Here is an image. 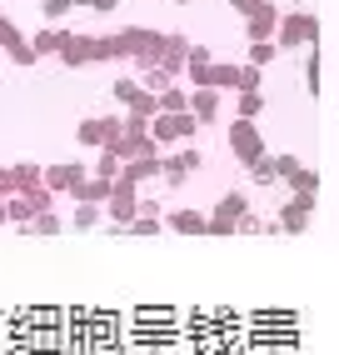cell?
I'll list each match as a JSON object with an SVG mask.
<instances>
[{"instance_id":"6da1fadb","label":"cell","mask_w":339,"mask_h":355,"mask_svg":"<svg viewBox=\"0 0 339 355\" xmlns=\"http://www.w3.org/2000/svg\"><path fill=\"white\" fill-rule=\"evenodd\" d=\"M280 45L284 51H295V45H314V35H320V20H314L309 10H289V15H280ZM275 45V51H280Z\"/></svg>"},{"instance_id":"7a4b0ae2","label":"cell","mask_w":339,"mask_h":355,"mask_svg":"<svg viewBox=\"0 0 339 355\" xmlns=\"http://www.w3.org/2000/svg\"><path fill=\"white\" fill-rule=\"evenodd\" d=\"M125 135V121H115V115H90V121H80L75 140L90 150V146H100V150H115V140Z\"/></svg>"},{"instance_id":"3957f363","label":"cell","mask_w":339,"mask_h":355,"mask_svg":"<svg viewBox=\"0 0 339 355\" xmlns=\"http://www.w3.org/2000/svg\"><path fill=\"white\" fill-rule=\"evenodd\" d=\"M239 216H250V196L245 191H230L220 205H214V216H205V235H230L239 225Z\"/></svg>"},{"instance_id":"277c9868","label":"cell","mask_w":339,"mask_h":355,"mask_svg":"<svg viewBox=\"0 0 339 355\" xmlns=\"http://www.w3.org/2000/svg\"><path fill=\"white\" fill-rule=\"evenodd\" d=\"M230 155H235L239 165H255V160L270 155V150H264V135L255 130V121H235V125H230Z\"/></svg>"},{"instance_id":"5b68a950","label":"cell","mask_w":339,"mask_h":355,"mask_svg":"<svg viewBox=\"0 0 339 355\" xmlns=\"http://www.w3.org/2000/svg\"><path fill=\"white\" fill-rule=\"evenodd\" d=\"M275 180L295 185L300 196H314V185H320V175H314V165L295 160V155H275Z\"/></svg>"},{"instance_id":"8992f818","label":"cell","mask_w":339,"mask_h":355,"mask_svg":"<svg viewBox=\"0 0 339 355\" xmlns=\"http://www.w3.org/2000/svg\"><path fill=\"white\" fill-rule=\"evenodd\" d=\"M145 130H150V140H155V146H170V140H190L200 125L190 121V110H180V115H155V121L145 125Z\"/></svg>"},{"instance_id":"52a82bcc","label":"cell","mask_w":339,"mask_h":355,"mask_svg":"<svg viewBox=\"0 0 339 355\" xmlns=\"http://www.w3.org/2000/svg\"><path fill=\"white\" fill-rule=\"evenodd\" d=\"M60 60L75 70V65H85V60H105V51H100V35H70L65 45H60Z\"/></svg>"},{"instance_id":"ba28073f","label":"cell","mask_w":339,"mask_h":355,"mask_svg":"<svg viewBox=\"0 0 339 355\" xmlns=\"http://www.w3.org/2000/svg\"><path fill=\"white\" fill-rule=\"evenodd\" d=\"M309 216H314V196H295V200H284V205H280V230L300 235V230H309Z\"/></svg>"},{"instance_id":"9c48e42d","label":"cell","mask_w":339,"mask_h":355,"mask_svg":"<svg viewBox=\"0 0 339 355\" xmlns=\"http://www.w3.org/2000/svg\"><path fill=\"white\" fill-rule=\"evenodd\" d=\"M185 110H190L195 125H210L214 115H220V96H214V90H185Z\"/></svg>"},{"instance_id":"30bf717a","label":"cell","mask_w":339,"mask_h":355,"mask_svg":"<svg viewBox=\"0 0 339 355\" xmlns=\"http://www.w3.org/2000/svg\"><path fill=\"white\" fill-rule=\"evenodd\" d=\"M85 180V165H51V175H45V196H55V191H75V185Z\"/></svg>"},{"instance_id":"8fae6325","label":"cell","mask_w":339,"mask_h":355,"mask_svg":"<svg viewBox=\"0 0 339 355\" xmlns=\"http://www.w3.org/2000/svg\"><path fill=\"white\" fill-rule=\"evenodd\" d=\"M280 26V10L275 6H264V0H259V6L250 10V45H259V40H270V31Z\"/></svg>"},{"instance_id":"7c38bea8","label":"cell","mask_w":339,"mask_h":355,"mask_svg":"<svg viewBox=\"0 0 339 355\" xmlns=\"http://www.w3.org/2000/svg\"><path fill=\"white\" fill-rule=\"evenodd\" d=\"M165 220H170V230H180V235H205V216H200V210H165Z\"/></svg>"},{"instance_id":"4fadbf2b","label":"cell","mask_w":339,"mask_h":355,"mask_svg":"<svg viewBox=\"0 0 339 355\" xmlns=\"http://www.w3.org/2000/svg\"><path fill=\"white\" fill-rule=\"evenodd\" d=\"M190 80H195V90H210V51H200V45H190Z\"/></svg>"},{"instance_id":"5bb4252c","label":"cell","mask_w":339,"mask_h":355,"mask_svg":"<svg viewBox=\"0 0 339 355\" xmlns=\"http://www.w3.org/2000/svg\"><path fill=\"white\" fill-rule=\"evenodd\" d=\"M65 40H70V31H40V35L30 40V51H35V60H40V55H60Z\"/></svg>"},{"instance_id":"9a60e30c","label":"cell","mask_w":339,"mask_h":355,"mask_svg":"<svg viewBox=\"0 0 339 355\" xmlns=\"http://www.w3.org/2000/svg\"><path fill=\"white\" fill-rule=\"evenodd\" d=\"M10 191H40V165H15L10 171Z\"/></svg>"},{"instance_id":"2e32d148","label":"cell","mask_w":339,"mask_h":355,"mask_svg":"<svg viewBox=\"0 0 339 355\" xmlns=\"http://www.w3.org/2000/svg\"><path fill=\"white\" fill-rule=\"evenodd\" d=\"M259 110H264V96H259V90H239V121H255Z\"/></svg>"},{"instance_id":"e0dca14e","label":"cell","mask_w":339,"mask_h":355,"mask_svg":"<svg viewBox=\"0 0 339 355\" xmlns=\"http://www.w3.org/2000/svg\"><path fill=\"white\" fill-rule=\"evenodd\" d=\"M70 225H75V230H95V225H100V205H80L75 216H70Z\"/></svg>"},{"instance_id":"ac0fdd59","label":"cell","mask_w":339,"mask_h":355,"mask_svg":"<svg viewBox=\"0 0 339 355\" xmlns=\"http://www.w3.org/2000/svg\"><path fill=\"white\" fill-rule=\"evenodd\" d=\"M160 175H165L170 185H185V180H190V171H185V160H180V155H175V160H160Z\"/></svg>"},{"instance_id":"d6986e66","label":"cell","mask_w":339,"mask_h":355,"mask_svg":"<svg viewBox=\"0 0 339 355\" xmlns=\"http://www.w3.org/2000/svg\"><path fill=\"white\" fill-rule=\"evenodd\" d=\"M6 51H10V60H15V65H35V51H30V40H26V35H20V40H10Z\"/></svg>"},{"instance_id":"ffe728a7","label":"cell","mask_w":339,"mask_h":355,"mask_svg":"<svg viewBox=\"0 0 339 355\" xmlns=\"http://www.w3.org/2000/svg\"><path fill=\"white\" fill-rule=\"evenodd\" d=\"M250 175H255V185H275V155L255 160V165H250Z\"/></svg>"},{"instance_id":"44dd1931","label":"cell","mask_w":339,"mask_h":355,"mask_svg":"<svg viewBox=\"0 0 339 355\" xmlns=\"http://www.w3.org/2000/svg\"><path fill=\"white\" fill-rule=\"evenodd\" d=\"M26 230H35V235H55L60 230V216H51V210H40V216L26 225Z\"/></svg>"},{"instance_id":"7402d4cb","label":"cell","mask_w":339,"mask_h":355,"mask_svg":"<svg viewBox=\"0 0 339 355\" xmlns=\"http://www.w3.org/2000/svg\"><path fill=\"white\" fill-rule=\"evenodd\" d=\"M275 60V40H259V45H250V65L259 70V65H270Z\"/></svg>"},{"instance_id":"603a6c76","label":"cell","mask_w":339,"mask_h":355,"mask_svg":"<svg viewBox=\"0 0 339 355\" xmlns=\"http://www.w3.org/2000/svg\"><path fill=\"white\" fill-rule=\"evenodd\" d=\"M40 10H45V20H65L70 10H75V0H45Z\"/></svg>"},{"instance_id":"cb8c5ba5","label":"cell","mask_w":339,"mask_h":355,"mask_svg":"<svg viewBox=\"0 0 339 355\" xmlns=\"http://www.w3.org/2000/svg\"><path fill=\"white\" fill-rule=\"evenodd\" d=\"M235 90H259V70L255 65H239V85Z\"/></svg>"},{"instance_id":"d4e9b609","label":"cell","mask_w":339,"mask_h":355,"mask_svg":"<svg viewBox=\"0 0 339 355\" xmlns=\"http://www.w3.org/2000/svg\"><path fill=\"white\" fill-rule=\"evenodd\" d=\"M10 40H20V31L10 26V20H6V15H0V45H10Z\"/></svg>"},{"instance_id":"484cf974","label":"cell","mask_w":339,"mask_h":355,"mask_svg":"<svg viewBox=\"0 0 339 355\" xmlns=\"http://www.w3.org/2000/svg\"><path fill=\"white\" fill-rule=\"evenodd\" d=\"M230 6H235V10H245V15H250V10L259 6V0H230Z\"/></svg>"},{"instance_id":"4316f807","label":"cell","mask_w":339,"mask_h":355,"mask_svg":"<svg viewBox=\"0 0 339 355\" xmlns=\"http://www.w3.org/2000/svg\"><path fill=\"white\" fill-rule=\"evenodd\" d=\"M300 6H304V0H300Z\"/></svg>"},{"instance_id":"83f0119b","label":"cell","mask_w":339,"mask_h":355,"mask_svg":"<svg viewBox=\"0 0 339 355\" xmlns=\"http://www.w3.org/2000/svg\"><path fill=\"white\" fill-rule=\"evenodd\" d=\"M180 6H185V0H180Z\"/></svg>"}]
</instances>
